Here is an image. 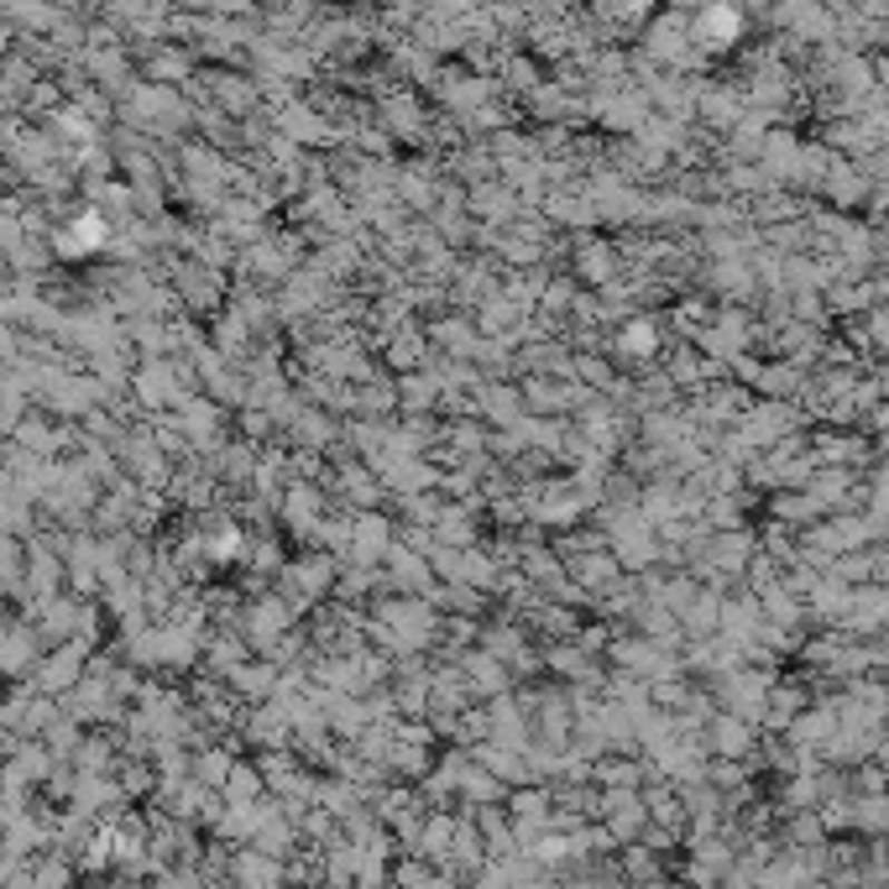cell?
I'll use <instances>...</instances> for the list:
<instances>
[{"instance_id": "6da1fadb", "label": "cell", "mask_w": 889, "mask_h": 889, "mask_svg": "<svg viewBox=\"0 0 889 889\" xmlns=\"http://www.w3.org/2000/svg\"><path fill=\"white\" fill-rule=\"evenodd\" d=\"M737 32H743V17H737L733 6H712V11L702 17V37L706 42H717V48L722 42H733Z\"/></svg>"}]
</instances>
